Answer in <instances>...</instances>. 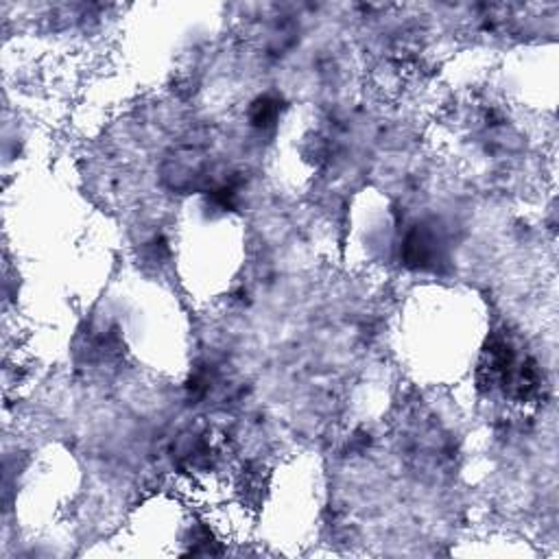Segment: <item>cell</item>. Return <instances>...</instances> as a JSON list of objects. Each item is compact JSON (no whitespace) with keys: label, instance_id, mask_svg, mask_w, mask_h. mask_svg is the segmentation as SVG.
Segmentation results:
<instances>
[{"label":"cell","instance_id":"6da1fadb","mask_svg":"<svg viewBox=\"0 0 559 559\" xmlns=\"http://www.w3.org/2000/svg\"><path fill=\"white\" fill-rule=\"evenodd\" d=\"M403 258L413 269L433 267L439 261V236L429 226H415L404 238Z\"/></svg>","mask_w":559,"mask_h":559},{"label":"cell","instance_id":"7a4b0ae2","mask_svg":"<svg viewBox=\"0 0 559 559\" xmlns=\"http://www.w3.org/2000/svg\"><path fill=\"white\" fill-rule=\"evenodd\" d=\"M278 101L271 99V96H262L253 103L252 111H249V119H252V125L258 127V129H269L273 123L278 120L280 108Z\"/></svg>","mask_w":559,"mask_h":559}]
</instances>
